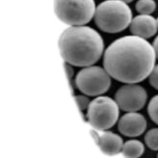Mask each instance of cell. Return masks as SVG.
I'll return each instance as SVG.
<instances>
[{
	"label": "cell",
	"mask_w": 158,
	"mask_h": 158,
	"mask_svg": "<svg viewBox=\"0 0 158 158\" xmlns=\"http://www.w3.org/2000/svg\"><path fill=\"white\" fill-rule=\"evenodd\" d=\"M156 55L146 39L127 35L113 41L106 49L103 65L111 78L123 83H138L149 77Z\"/></svg>",
	"instance_id": "cell-1"
},
{
	"label": "cell",
	"mask_w": 158,
	"mask_h": 158,
	"mask_svg": "<svg viewBox=\"0 0 158 158\" xmlns=\"http://www.w3.org/2000/svg\"><path fill=\"white\" fill-rule=\"evenodd\" d=\"M58 46L65 62L76 67L93 65L104 51L100 34L85 25L70 26L65 29L59 36Z\"/></svg>",
	"instance_id": "cell-2"
},
{
	"label": "cell",
	"mask_w": 158,
	"mask_h": 158,
	"mask_svg": "<svg viewBox=\"0 0 158 158\" xmlns=\"http://www.w3.org/2000/svg\"><path fill=\"white\" fill-rule=\"evenodd\" d=\"M132 12L128 5L119 0H106L96 8L94 20L97 27L109 33L120 32L130 26Z\"/></svg>",
	"instance_id": "cell-3"
},
{
	"label": "cell",
	"mask_w": 158,
	"mask_h": 158,
	"mask_svg": "<svg viewBox=\"0 0 158 158\" xmlns=\"http://www.w3.org/2000/svg\"><path fill=\"white\" fill-rule=\"evenodd\" d=\"M54 7L57 17L70 26L88 23L96 8L94 0H54Z\"/></svg>",
	"instance_id": "cell-4"
},
{
	"label": "cell",
	"mask_w": 158,
	"mask_h": 158,
	"mask_svg": "<svg viewBox=\"0 0 158 158\" xmlns=\"http://www.w3.org/2000/svg\"><path fill=\"white\" fill-rule=\"evenodd\" d=\"M119 107L115 101L108 96H99L90 101L86 109L88 123L94 128L106 130L117 122Z\"/></svg>",
	"instance_id": "cell-5"
},
{
	"label": "cell",
	"mask_w": 158,
	"mask_h": 158,
	"mask_svg": "<svg viewBox=\"0 0 158 158\" xmlns=\"http://www.w3.org/2000/svg\"><path fill=\"white\" fill-rule=\"evenodd\" d=\"M110 78L104 68L92 65L83 67L78 72L75 83L83 94L88 96H99L110 88Z\"/></svg>",
	"instance_id": "cell-6"
},
{
	"label": "cell",
	"mask_w": 158,
	"mask_h": 158,
	"mask_svg": "<svg viewBox=\"0 0 158 158\" xmlns=\"http://www.w3.org/2000/svg\"><path fill=\"white\" fill-rule=\"evenodd\" d=\"M114 100L119 109L128 112H137L146 103V90L137 83H125L120 87L115 94Z\"/></svg>",
	"instance_id": "cell-7"
},
{
	"label": "cell",
	"mask_w": 158,
	"mask_h": 158,
	"mask_svg": "<svg viewBox=\"0 0 158 158\" xmlns=\"http://www.w3.org/2000/svg\"><path fill=\"white\" fill-rule=\"evenodd\" d=\"M147 127L143 115L137 112H128L122 115L118 122L119 132L127 137H136L142 135Z\"/></svg>",
	"instance_id": "cell-8"
},
{
	"label": "cell",
	"mask_w": 158,
	"mask_h": 158,
	"mask_svg": "<svg viewBox=\"0 0 158 158\" xmlns=\"http://www.w3.org/2000/svg\"><path fill=\"white\" fill-rule=\"evenodd\" d=\"M157 29V19L148 14H139L135 17L130 25V30L132 35L144 39L154 36Z\"/></svg>",
	"instance_id": "cell-9"
},
{
	"label": "cell",
	"mask_w": 158,
	"mask_h": 158,
	"mask_svg": "<svg viewBox=\"0 0 158 158\" xmlns=\"http://www.w3.org/2000/svg\"><path fill=\"white\" fill-rule=\"evenodd\" d=\"M97 144L104 154L107 156H114L121 152L123 142L118 135L106 131L99 136Z\"/></svg>",
	"instance_id": "cell-10"
},
{
	"label": "cell",
	"mask_w": 158,
	"mask_h": 158,
	"mask_svg": "<svg viewBox=\"0 0 158 158\" xmlns=\"http://www.w3.org/2000/svg\"><path fill=\"white\" fill-rule=\"evenodd\" d=\"M144 151L143 143L137 139H130L123 143L121 152L124 158H139Z\"/></svg>",
	"instance_id": "cell-11"
},
{
	"label": "cell",
	"mask_w": 158,
	"mask_h": 158,
	"mask_svg": "<svg viewBox=\"0 0 158 158\" xmlns=\"http://www.w3.org/2000/svg\"><path fill=\"white\" fill-rule=\"evenodd\" d=\"M135 8L140 14L151 15L156 8V2L154 0H138Z\"/></svg>",
	"instance_id": "cell-12"
},
{
	"label": "cell",
	"mask_w": 158,
	"mask_h": 158,
	"mask_svg": "<svg viewBox=\"0 0 158 158\" xmlns=\"http://www.w3.org/2000/svg\"><path fill=\"white\" fill-rule=\"evenodd\" d=\"M146 146L153 151H158V128H153L148 130L144 136Z\"/></svg>",
	"instance_id": "cell-13"
},
{
	"label": "cell",
	"mask_w": 158,
	"mask_h": 158,
	"mask_svg": "<svg viewBox=\"0 0 158 158\" xmlns=\"http://www.w3.org/2000/svg\"><path fill=\"white\" fill-rule=\"evenodd\" d=\"M148 113L150 118L158 125V94L154 96L149 102Z\"/></svg>",
	"instance_id": "cell-14"
},
{
	"label": "cell",
	"mask_w": 158,
	"mask_h": 158,
	"mask_svg": "<svg viewBox=\"0 0 158 158\" xmlns=\"http://www.w3.org/2000/svg\"><path fill=\"white\" fill-rule=\"evenodd\" d=\"M75 99L78 106V108L81 110L87 109L90 101L88 96L85 94H78L75 96Z\"/></svg>",
	"instance_id": "cell-15"
},
{
	"label": "cell",
	"mask_w": 158,
	"mask_h": 158,
	"mask_svg": "<svg viewBox=\"0 0 158 158\" xmlns=\"http://www.w3.org/2000/svg\"><path fill=\"white\" fill-rule=\"evenodd\" d=\"M149 82L154 88L158 90V64L155 65L149 77Z\"/></svg>",
	"instance_id": "cell-16"
},
{
	"label": "cell",
	"mask_w": 158,
	"mask_h": 158,
	"mask_svg": "<svg viewBox=\"0 0 158 158\" xmlns=\"http://www.w3.org/2000/svg\"><path fill=\"white\" fill-rule=\"evenodd\" d=\"M72 66V65H70V64H69L68 63L65 62L64 67H65V71H66V73H67V77H68V78L69 80L71 79L73 77V73H74L73 69Z\"/></svg>",
	"instance_id": "cell-17"
},
{
	"label": "cell",
	"mask_w": 158,
	"mask_h": 158,
	"mask_svg": "<svg viewBox=\"0 0 158 158\" xmlns=\"http://www.w3.org/2000/svg\"><path fill=\"white\" fill-rule=\"evenodd\" d=\"M152 46L154 47V49L156 52V57L158 59V35L155 38L152 43Z\"/></svg>",
	"instance_id": "cell-18"
},
{
	"label": "cell",
	"mask_w": 158,
	"mask_h": 158,
	"mask_svg": "<svg viewBox=\"0 0 158 158\" xmlns=\"http://www.w3.org/2000/svg\"><path fill=\"white\" fill-rule=\"evenodd\" d=\"M91 135H92L93 138L94 139L96 143H97L98 141V140H99V136H100V135H99L98 133L95 130H91Z\"/></svg>",
	"instance_id": "cell-19"
},
{
	"label": "cell",
	"mask_w": 158,
	"mask_h": 158,
	"mask_svg": "<svg viewBox=\"0 0 158 158\" xmlns=\"http://www.w3.org/2000/svg\"><path fill=\"white\" fill-rule=\"evenodd\" d=\"M119 1H122V2H123L126 3V4H128V3L131 2L133 0H119Z\"/></svg>",
	"instance_id": "cell-20"
},
{
	"label": "cell",
	"mask_w": 158,
	"mask_h": 158,
	"mask_svg": "<svg viewBox=\"0 0 158 158\" xmlns=\"http://www.w3.org/2000/svg\"><path fill=\"white\" fill-rule=\"evenodd\" d=\"M157 27H158V17L157 19Z\"/></svg>",
	"instance_id": "cell-21"
},
{
	"label": "cell",
	"mask_w": 158,
	"mask_h": 158,
	"mask_svg": "<svg viewBox=\"0 0 158 158\" xmlns=\"http://www.w3.org/2000/svg\"><path fill=\"white\" fill-rule=\"evenodd\" d=\"M157 158H158V154H157Z\"/></svg>",
	"instance_id": "cell-22"
}]
</instances>
